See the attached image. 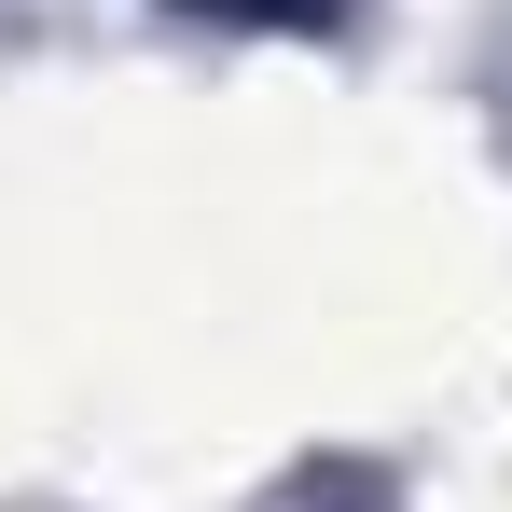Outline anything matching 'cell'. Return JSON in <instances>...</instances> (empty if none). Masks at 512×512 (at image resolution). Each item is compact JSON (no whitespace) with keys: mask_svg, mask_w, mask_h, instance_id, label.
Returning <instances> with one entry per match:
<instances>
[{"mask_svg":"<svg viewBox=\"0 0 512 512\" xmlns=\"http://www.w3.org/2000/svg\"><path fill=\"white\" fill-rule=\"evenodd\" d=\"M194 14H236V28H319L333 0H194Z\"/></svg>","mask_w":512,"mask_h":512,"instance_id":"1","label":"cell"}]
</instances>
